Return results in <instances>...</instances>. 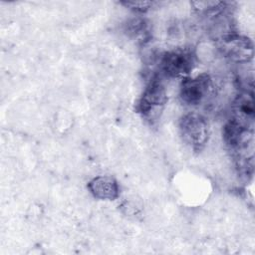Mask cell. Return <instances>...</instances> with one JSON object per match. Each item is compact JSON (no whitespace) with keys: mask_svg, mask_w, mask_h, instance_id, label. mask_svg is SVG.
Wrapping results in <instances>:
<instances>
[{"mask_svg":"<svg viewBox=\"0 0 255 255\" xmlns=\"http://www.w3.org/2000/svg\"><path fill=\"white\" fill-rule=\"evenodd\" d=\"M127 6H131L132 8L136 9V10H145L148 8V6L150 5V2H142V1H138V2H128L126 3Z\"/></svg>","mask_w":255,"mask_h":255,"instance_id":"7","label":"cell"},{"mask_svg":"<svg viewBox=\"0 0 255 255\" xmlns=\"http://www.w3.org/2000/svg\"><path fill=\"white\" fill-rule=\"evenodd\" d=\"M90 188L94 195L99 198L112 199L118 194V186L116 181L107 176H101L93 179L90 183Z\"/></svg>","mask_w":255,"mask_h":255,"instance_id":"6","label":"cell"},{"mask_svg":"<svg viewBox=\"0 0 255 255\" xmlns=\"http://www.w3.org/2000/svg\"><path fill=\"white\" fill-rule=\"evenodd\" d=\"M165 102V91L160 82L153 80L145 89L141 99L140 108L142 113H149L153 108L163 105Z\"/></svg>","mask_w":255,"mask_h":255,"instance_id":"5","label":"cell"},{"mask_svg":"<svg viewBox=\"0 0 255 255\" xmlns=\"http://www.w3.org/2000/svg\"><path fill=\"white\" fill-rule=\"evenodd\" d=\"M162 69L170 76H183L192 67V60L189 54L184 52H171L162 59Z\"/></svg>","mask_w":255,"mask_h":255,"instance_id":"4","label":"cell"},{"mask_svg":"<svg viewBox=\"0 0 255 255\" xmlns=\"http://www.w3.org/2000/svg\"><path fill=\"white\" fill-rule=\"evenodd\" d=\"M211 87L210 79L205 75L186 80L181 87V98L189 105H198L209 95Z\"/></svg>","mask_w":255,"mask_h":255,"instance_id":"2","label":"cell"},{"mask_svg":"<svg viewBox=\"0 0 255 255\" xmlns=\"http://www.w3.org/2000/svg\"><path fill=\"white\" fill-rule=\"evenodd\" d=\"M180 128L184 139L194 147H200L207 139V123L197 114L185 116L181 121Z\"/></svg>","mask_w":255,"mask_h":255,"instance_id":"1","label":"cell"},{"mask_svg":"<svg viewBox=\"0 0 255 255\" xmlns=\"http://www.w3.org/2000/svg\"><path fill=\"white\" fill-rule=\"evenodd\" d=\"M223 50L233 61L244 63L253 57V45L251 41L242 36L228 35L223 39Z\"/></svg>","mask_w":255,"mask_h":255,"instance_id":"3","label":"cell"}]
</instances>
